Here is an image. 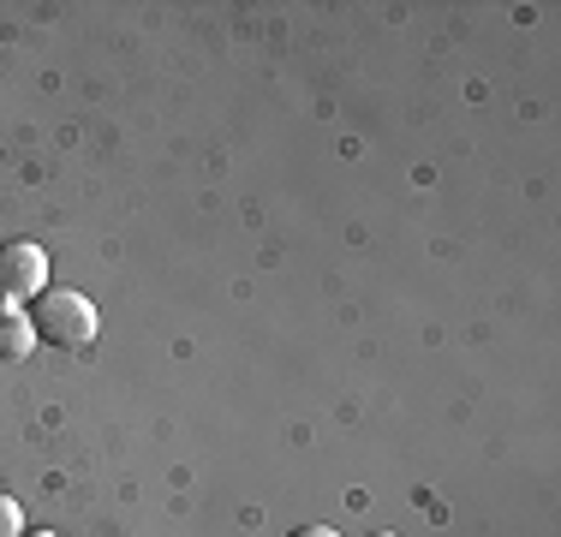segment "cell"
Here are the masks:
<instances>
[{
    "label": "cell",
    "mask_w": 561,
    "mask_h": 537,
    "mask_svg": "<svg viewBox=\"0 0 561 537\" xmlns=\"http://www.w3.org/2000/svg\"><path fill=\"white\" fill-rule=\"evenodd\" d=\"M31 329H36V341L78 353V346L96 341L102 322H96V305H90L84 293H72V287H48L43 299H36V311H31Z\"/></svg>",
    "instance_id": "1"
},
{
    "label": "cell",
    "mask_w": 561,
    "mask_h": 537,
    "mask_svg": "<svg viewBox=\"0 0 561 537\" xmlns=\"http://www.w3.org/2000/svg\"><path fill=\"white\" fill-rule=\"evenodd\" d=\"M43 293H48V251L31 245V239L0 245V311H12L24 299H43Z\"/></svg>",
    "instance_id": "2"
},
{
    "label": "cell",
    "mask_w": 561,
    "mask_h": 537,
    "mask_svg": "<svg viewBox=\"0 0 561 537\" xmlns=\"http://www.w3.org/2000/svg\"><path fill=\"white\" fill-rule=\"evenodd\" d=\"M36 346V329H31V317H19V311H0V358H24Z\"/></svg>",
    "instance_id": "3"
},
{
    "label": "cell",
    "mask_w": 561,
    "mask_h": 537,
    "mask_svg": "<svg viewBox=\"0 0 561 537\" xmlns=\"http://www.w3.org/2000/svg\"><path fill=\"white\" fill-rule=\"evenodd\" d=\"M0 537H24V514L12 495H0Z\"/></svg>",
    "instance_id": "4"
},
{
    "label": "cell",
    "mask_w": 561,
    "mask_h": 537,
    "mask_svg": "<svg viewBox=\"0 0 561 537\" xmlns=\"http://www.w3.org/2000/svg\"><path fill=\"white\" fill-rule=\"evenodd\" d=\"M287 537H341L335 526H299V532H287Z\"/></svg>",
    "instance_id": "5"
},
{
    "label": "cell",
    "mask_w": 561,
    "mask_h": 537,
    "mask_svg": "<svg viewBox=\"0 0 561 537\" xmlns=\"http://www.w3.org/2000/svg\"><path fill=\"white\" fill-rule=\"evenodd\" d=\"M24 537H55V532H24Z\"/></svg>",
    "instance_id": "6"
},
{
    "label": "cell",
    "mask_w": 561,
    "mask_h": 537,
    "mask_svg": "<svg viewBox=\"0 0 561 537\" xmlns=\"http://www.w3.org/2000/svg\"><path fill=\"white\" fill-rule=\"evenodd\" d=\"M377 537H394V532H377Z\"/></svg>",
    "instance_id": "7"
}]
</instances>
